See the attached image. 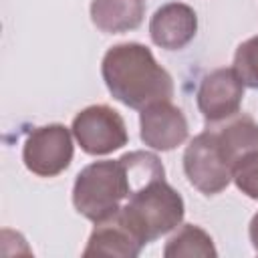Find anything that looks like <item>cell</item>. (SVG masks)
Wrapping results in <instances>:
<instances>
[{
  "label": "cell",
  "mask_w": 258,
  "mask_h": 258,
  "mask_svg": "<svg viewBox=\"0 0 258 258\" xmlns=\"http://www.w3.org/2000/svg\"><path fill=\"white\" fill-rule=\"evenodd\" d=\"M183 200L165 181L153 179L129 196L119 214L143 244H149L175 230L183 220Z\"/></svg>",
  "instance_id": "cell-3"
},
{
  "label": "cell",
  "mask_w": 258,
  "mask_h": 258,
  "mask_svg": "<svg viewBox=\"0 0 258 258\" xmlns=\"http://www.w3.org/2000/svg\"><path fill=\"white\" fill-rule=\"evenodd\" d=\"M73 137L89 155H107L127 143L123 117L107 105H91L79 111L71 125Z\"/></svg>",
  "instance_id": "cell-5"
},
{
  "label": "cell",
  "mask_w": 258,
  "mask_h": 258,
  "mask_svg": "<svg viewBox=\"0 0 258 258\" xmlns=\"http://www.w3.org/2000/svg\"><path fill=\"white\" fill-rule=\"evenodd\" d=\"M73 131L60 123L36 127L28 133L22 159L28 171L40 177H54L73 161Z\"/></svg>",
  "instance_id": "cell-6"
},
{
  "label": "cell",
  "mask_w": 258,
  "mask_h": 258,
  "mask_svg": "<svg viewBox=\"0 0 258 258\" xmlns=\"http://www.w3.org/2000/svg\"><path fill=\"white\" fill-rule=\"evenodd\" d=\"M143 246L145 244L129 228V224L123 220V216L119 212H115L109 218L95 222V230L89 236V242H87L83 256H87V258L89 256L135 258V256H139Z\"/></svg>",
  "instance_id": "cell-10"
},
{
  "label": "cell",
  "mask_w": 258,
  "mask_h": 258,
  "mask_svg": "<svg viewBox=\"0 0 258 258\" xmlns=\"http://www.w3.org/2000/svg\"><path fill=\"white\" fill-rule=\"evenodd\" d=\"M198 30V16L183 2H169L155 10L149 22L151 40L165 50L183 48Z\"/></svg>",
  "instance_id": "cell-9"
},
{
  "label": "cell",
  "mask_w": 258,
  "mask_h": 258,
  "mask_svg": "<svg viewBox=\"0 0 258 258\" xmlns=\"http://www.w3.org/2000/svg\"><path fill=\"white\" fill-rule=\"evenodd\" d=\"M234 71L246 87L258 89V34L244 40L234 54Z\"/></svg>",
  "instance_id": "cell-14"
},
{
  "label": "cell",
  "mask_w": 258,
  "mask_h": 258,
  "mask_svg": "<svg viewBox=\"0 0 258 258\" xmlns=\"http://www.w3.org/2000/svg\"><path fill=\"white\" fill-rule=\"evenodd\" d=\"M139 125L141 141L157 151H171L187 139V119L171 101H159L141 109Z\"/></svg>",
  "instance_id": "cell-8"
},
{
  "label": "cell",
  "mask_w": 258,
  "mask_h": 258,
  "mask_svg": "<svg viewBox=\"0 0 258 258\" xmlns=\"http://www.w3.org/2000/svg\"><path fill=\"white\" fill-rule=\"evenodd\" d=\"M101 73L113 99L131 109L141 111L173 97L171 75L155 60L145 44L121 42L111 46L103 56Z\"/></svg>",
  "instance_id": "cell-1"
},
{
  "label": "cell",
  "mask_w": 258,
  "mask_h": 258,
  "mask_svg": "<svg viewBox=\"0 0 258 258\" xmlns=\"http://www.w3.org/2000/svg\"><path fill=\"white\" fill-rule=\"evenodd\" d=\"M244 83L232 69H216L206 75L198 89V107L208 123H220L240 111Z\"/></svg>",
  "instance_id": "cell-7"
},
{
  "label": "cell",
  "mask_w": 258,
  "mask_h": 258,
  "mask_svg": "<svg viewBox=\"0 0 258 258\" xmlns=\"http://www.w3.org/2000/svg\"><path fill=\"white\" fill-rule=\"evenodd\" d=\"M143 10L141 0H93L91 20L101 32L119 34L137 28L143 20Z\"/></svg>",
  "instance_id": "cell-12"
},
{
  "label": "cell",
  "mask_w": 258,
  "mask_h": 258,
  "mask_svg": "<svg viewBox=\"0 0 258 258\" xmlns=\"http://www.w3.org/2000/svg\"><path fill=\"white\" fill-rule=\"evenodd\" d=\"M248 234H250V242H252V248H254V252L258 254V212L254 214V218H252V222H250Z\"/></svg>",
  "instance_id": "cell-16"
},
{
  "label": "cell",
  "mask_w": 258,
  "mask_h": 258,
  "mask_svg": "<svg viewBox=\"0 0 258 258\" xmlns=\"http://www.w3.org/2000/svg\"><path fill=\"white\" fill-rule=\"evenodd\" d=\"M226 123H212V131L218 137V143L226 157L230 159L232 167L250 151L258 149V123L244 113H236Z\"/></svg>",
  "instance_id": "cell-11"
},
{
  "label": "cell",
  "mask_w": 258,
  "mask_h": 258,
  "mask_svg": "<svg viewBox=\"0 0 258 258\" xmlns=\"http://www.w3.org/2000/svg\"><path fill=\"white\" fill-rule=\"evenodd\" d=\"M165 258H181V256H202V258H214L218 256L214 248V240L206 230L194 224L181 226L165 244L163 248Z\"/></svg>",
  "instance_id": "cell-13"
},
{
  "label": "cell",
  "mask_w": 258,
  "mask_h": 258,
  "mask_svg": "<svg viewBox=\"0 0 258 258\" xmlns=\"http://www.w3.org/2000/svg\"><path fill=\"white\" fill-rule=\"evenodd\" d=\"M232 163L210 129L196 135L183 153V171L189 183L206 196L220 194L232 179Z\"/></svg>",
  "instance_id": "cell-4"
},
{
  "label": "cell",
  "mask_w": 258,
  "mask_h": 258,
  "mask_svg": "<svg viewBox=\"0 0 258 258\" xmlns=\"http://www.w3.org/2000/svg\"><path fill=\"white\" fill-rule=\"evenodd\" d=\"M236 187L252 200H258V149L246 153L232 169Z\"/></svg>",
  "instance_id": "cell-15"
},
{
  "label": "cell",
  "mask_w": 258,
  "mask_h": 258,
  "mask_svg": "<svg viewBox=\"0 0 258 258\" xmlns=\"http://www.w3.org/2000/svg\"><path fill=\"white\" fill-rule=\"evenodd\" d=\"M133 194V183L123 157L95 161L83 167L73 185V204L81 216L99 222L121 210Z\"/></svg>",
  "instance_id": "cell-2"
}]
</instances>
